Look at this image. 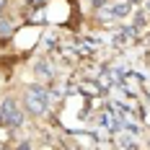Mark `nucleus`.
Here are the masks:
<instances>
[{"mask_svg":"<svg viewBox=\"0 0 150 150\" xmlns=\"http://www.w3.org/2000/svg\"><path fill=\"white\" fill-rule=\"evenodd\" d=\"M3 8H5V0H0V11H3Z\"/></svg>","mask_w":150,"mask_h":150,"instance_id":"0eeeda50","label":"nucleus"},{"mask_svg":"<svg viewBox=\"0 0 150 150\" xmlns=\"http://www.w3.org/2000/svg\"><path fill=\"white\" fill-rule=\"evenodd\" d=\"M129 3H137V0H129Z\"/></svg>","mask_w":150,"mask_h":150,"instance_id":"6e6552de","label":"nucleus"},{"mask_svg":"<svg viewBox=\"0 0 150 150\" xmlns=\"http://www.w3.org/2000/svg\"><path fill=\"white\" fill-rule=\"evenodd\" d=\"M93 3H96V5H104V3H106V0H93Z\"/></svg>","mask_w":150,"mask_h":150,"instance_id":"423d86ee","label":"nucleus"},{"mask_svg":"<svg viewBox=\"0 0 150 150\" xmlns=\"http://www.w3.org/2000/svg\"><path fill=\"white\" fill-rule=\"evenodd\" d=\"M0 122H3V114H0Z\"/></svg>","mask_w":150,"mask_h":150,"instance_id":"1a4fd4ad","label":"nucleus"},{"mask_svg":"<svg viewBox=\"0 0 150 150\" xmlns=\"http://www.w3.org/2000/svg\"><path fill=\"white\" fill-rule=\"evenodd\" d=\"M0 114H3V122L5 124H11V127H21V122H23V114L18 111V106H16V101H3V106H0Z\"/></svg>","mask_w":150,"mask_h":150,"instance_id":"f03ea898","label":"nucleus"},{"mask_svg":"<svg viewBox=\"0 0 150 150\" xmlns=\"http://www.w3.org/2000/svg\"><path fill=\"white\" fill-rule=\"evenodd\" d=\"M11 31H13V26L8 21H0V34H11Z\"/></svg>","mask_w":150,"mask_h":150,"instance_id":"39448f33","label":"nucleus"},{"mask_svg":"<svg viewBox=\"0 0 150 150\" xmlns=\"http://www.w3.org/2000/svg\"><path fill=\"white\" fill-rule=\"evenodd\" d=\"M47 104H49V93H47V88L42 83H34V86L26 88V106H29V111L42 114L47 109Z\"/></svg>","mask_w":150,"mask_h":150,"instance_id":"f257e3e1","label":"nucleus"},{"mask_svg":"<svg viewBox=\"0 0 150 150\" xmlns=\"http://www.w3.org/2000/svg\"><path fill=\"white\" fill-rule=\"evenodd\" d=\"M36 75H39V78H52V67L44 65V62H39V65H36Z\"/></svg>","mask_w":150,"mask_h":150,"instance_id":"7ed1b4c3","label":"nucleus"},{"mask_svg":"<svg viewBox=\"0 0 150 150\" xmlns=\"http://www.w3.org/2000/svg\"><path fill=\"white\" fill-rule=\"evenodd\" d=\"M119 142H122V145H124V148H129V150H135V140H132V137H127V135H122V137H119Z\"/></svg>","mask_w":150,"mask_h":150,"instance_id":"20e7f679","label":"nucleus"}]
</instances>
